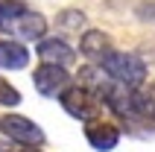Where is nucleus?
<instances>
[{"label": "nucleus", "instance_id": "nucleus-12", "mask_svg": "<svg viewBox=\"0 0 155 152\" xmlns=\"http://www.w3.org/2000/svg\"><path fill=\"white\" fill-rule=\"evenodd\" d=\"M18 102H21V94L9 82H0V105H18Z\"/></svg>", "mask_w": 155, "mask_h": 152}, {"label": "nucleus", "instance_id": "nucleus-3", "mask_svg": "<svg viewBox=\"0 0 155 152\" xmlns=\"http://www.w3.org/2000/svg\"><path fill=\"white\" fill-rule=\"evenodd\" d=\"M59 100H61V105H64V111H68L70 117L85 120V123H91V120H94V114L100 111V100H97L88 88H82L79 82L70 85V88L61 94Z\"/></svg>", "mask_w": 155, "mask_h": 152}, {"label": "nucleus", "instance_id": "nucleus-7", "mask_svg": "<svg viewBox=\"0 0 155 152\" xmlns=\"http://www.w3.org/2000/svg\"><path fill=\"white\" fill-rule=\"evenodd\" d=\"M9 29H12L21 41H41L44 32H47V21H44V15L26 9L21 18H15V21L9 24Z\"/></svg>", "mask_w": 155, "mask_h": 152}, {"label": "nucleus", "instance_id": "nucleus-2", "mask_svg": "<svg viewBox=\"0 0 155 152\" xmlns=\"http://www.w3.org/2000/svg\"><path fill=\"white\" fill-rule=\"evenodd\" d=\"M0 132L3 137H9L12 144H21V146H38L41 149L47 135H44V129L38 123H32L29 117L24 114H3L0 117Z\"/></svg>", "mask_w": 155, "mask_h": 152}, {"label": "nucleus", "instance_id": "nucleus-8", "mask_svg": "<svg viewBox=\"0 0 155 152\" xmlns=\"http://www.w3.org/2000/svg\"><path fill=\"white\" fill-rule=\"evenodd\" d=\"M79 50H82V56H88L91 61L100 64L114 47H111V38H108L103 29H85V32H82V41H79Z\"/></svg>", "mask_w": 155, "mask_h": 152}, {"label": "nucleus", "instance_id": "nucleus-10", "mask_svg": "<svg viewBox=\"0 0 155 152\" xmlns=\"http://www.w3.org/2000/svg\"><path fill=\"white\" fill-rule=\"evenodd\" d=\"M135 108H138V117L155 123V85H140L135 88Z\"/></svg>", "mask_w": 155, "mask_h": 152}, {"label": "nucleus", "instance_id": "nucleus-13", "mask_svg": "<svg viewBox=\"0 0 155 152\" xmlns=\"http://www.w3.org/2000/svg\"><path fill=\"white\" fill-rule=\"evenodd\" d=\"M138 15L147 18V21H155V3H140V6H138Z\"/></svg>", "mask_w": 155, "mask_h": 152}, {"label": "nucleus", "instance_id": "nucleus-11", "mask_svg": "<svg viewBox=\"0 0 155 152\" xmlns=\"http://www.w3.org/2000/svg\"><path fill=\"white\" fill-rule=\"evenodd\" d=\"M56 21H59V26H61V29H68V32H79V29L85 26V15H82L79 9H64Z\"/></svg>", "mask_w": 155, "mask_h": 152}, {"label": "nucleus", "instance_id": "nucleus-5", "mask_svg": "<svg viewBox=\"0 0 155 152\" xmlns=\"http://www.w3.org/2000/svg\"><path fill=\"white\" fill-rule=\"evenodd\" d=\"M35 53H38L41 61H47V64H61V68H68L70 61L76 59V50H73L64 38H56V35H44L41 41H38V47H35Z\"/></svg>", "mask_w": 155, "mask_h": 152}, {"label": "nucleus", "instance_id": "nucleus-14", "mask_svg": "<svg viewBox=\"0 0 155 152\" xmlns=\"http://www.w3.org/2000/svg\"><path fill=\"white\" fill-rule=\"evenodd\" d=\"M18 152H41V149H38V146H21Z\"/></svg>", "mask_w": 155, "mask_h": 152}, {"label": "nucleus", "instance_id": "nucleus-4", "mask_svg": "<svg viewBox=\"0 0 155 152\" xmlns=\"http://www.w3.org/2000/svg\"><path fill=\"white\" fill-rule=\"evenodd\" d=\"M32 82H35V88H38L44 97H61V94L70 88V82H73V79H70L68 68L41 61V64L35 68V73H32Z\"/></svg>", "mask_w": 155, "mask_h": 152}, {"label": "nucleus", "instance_id": "nucleus-1", "mask_svg": "<svg viewBox=\"0 0 155 152\" xmlns=\"http://www.w3.org/2000/svg\"><path fill=\"white\" fill-rule=\"evenodd\" d=\"M100 68L108 73V79L126 88H140L147 82V64L135 56V53H123V50H111L100 61Z\"/></svg>", "mask_w": 155, "mask_h": 152}, {"label": "nucleus", "instance_id": "nucleus-6", "mask_svg": "<svg viewBox=\"0 0 155 152\" xmlns=\"http://www.w3.org/2000/svg\"><path fill=\"white\" fill-rule=\"evenodd\" d=\"M85 137L97 152H108V149H114L120 144V129L105 123V120H91L85 126Z\"/></svg>", "mask_w": 155, "mask_h": 152}, {"label": "nucleus", "instance_id": "nucleus-9", "mask_svg": "<svg viewBox=\"0 0 155 152\" xmlns=\"http://www.w3.org/2000/svg\"><path fill=\"white\" fill-rule=\"evenodd\" d=\"M29 64V50L21 41H0V68L24 70Z\"/></svg>", "mask_w": 155, "mask_h": 152}]
</instances>
